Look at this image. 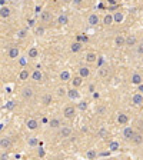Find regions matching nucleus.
<instances>
[{
  "label": "nucleus",
  "instance_id": "obj_1",
  "mask_svg": "<svg viewBox=\"0 0 143 160\" xmlns=\"http://www.w3.org/2000/svg\"><path fill=\"white\" fill-rule=\"evenodd\" d=\"M63 116L66 117V119H69V120H72V119H74L76 117V109H74V106H66L65 109H63Z\"/></svg>",
  "mask_w": 143,
  "mask_h": 160
},
{
  "label": "nucleus",
  "instance_id": "obj_2",
  "mask_svg": "<svg viewBox=\"0 0 143 160\" xmlns=\"http://www.w3.org/2000/svg\"><path fill=\"white\" fill-rule=\"evenodd\" d=\"M72 133H73L72 127H69V126H62L60 127V132H59V136L63 137V139H67V137L72 136Z\"/></svg>",
  "mask_w": 143,
  "mask_h": 160
},
{
  "label": "nucleus",
  "instance_id": "obj_3",
  "mask_svg": "<svg viewBox=\"0 0 143 160\" xmlns=\"http://www.w3.org/2000/svg\"><path fill=\"white\" fill-rule=\"evenodd\" d=\"M135 134H136V132H135V129H133V127L127 126V127L123 129V137H125L126 140H132Z\"/></svg>",
  "mask_w": 143,
  "mask_h": 160
},
{
  "label": "nucleus",
  "instance_id": "obj_4",
  "mask_svg": "<svg viewBox=\"0 0 143 160\" xmlns=\"http://www.w3.org/2000/svg\"><path fill=\"white\" fill-rule=\"evenodd\" d=\"M126 44V37L123 35H117L113 40V46L115 47H123Z\"/></svg>",
  "mask_w": 143,
  "mask_h": 160
},
{
  "label": "nucleus",
  "instance_id": "obj_5",
  "mask_svg": "<svg viewBox=\"0 0 143 160\" xmlns=\"http://www.w3.org/2000/svg\"><path fill=\"white\" fill-rule=\"evenodd\" d=\"M33 96H35V91H33L32 87H23V90H22V97L24 100H30Z\"/></svg>",
  "mask_w": 143,
  "mask_h": 160
},
{
  "label": "nucleus",
  "instance_id": "obj_6",
  "mask_svg": "<svg viewBox=\"0 0 143 160\" xmlns=\"http://www.w3.org/2000/svg\"><path fill=\"white\" fill-rule=\"evenodd\" d=\"M30 77H32V80L36 82V83H42V82H43V73L39 70V69H36V70L32 71Z\"/></svg>",
  "mask_w": 143,
  "mask_h": 160
},
{
  "label": "nucleus",
  "instance_id": "obj_7",
  "mask_svg": "<svg viewBox=\"0 0 143 160\" xmlns=\"http://www.w3.org/2000/svg\"><path fill=\"white\" fill-rule=\"evenodd\" d=\"M19 54H20V50H19L17 46H12V47L7 50V57L12 59V60H13V59H17Z\"/></svg>",
  "mask_w": 143,
  "mask_h": 160
},
{
  "label": "nucleus",
  "instance_id": "obj_8",
  "mask_svg": "<svg viewBox=\"0 0 143 160\" xmlns=\"http://www.w3.org/2000/svg\"><path fill=\"white\" fill-rule=\"evenodd\" d=\"M87 23H89L90 26H97V24L100 23V17H99V15H97V13H92V15H89V17H87Z\"/></svg>",
  "mask_w": 143,
  "mask_h": 160
},
{
  "label": "nucleus",
  "instance_id": "obj_9",
  "mask_svg": "<svg viewBox=\"0 0 143 160\" xmlns=\"http://www.w3.org/2000/svg\"><path fill=\"white\" fill-rule=\"evenodd\" d=\"M12 147V139L10 137H1L0 139V149H4V150H7V149H10Z\"/></svg>",
  "mask_w": 143,
  "mask_h": 160
},
{
  "label": "nucleus",
  "instance_id": "obj_10",
  "mask_svg": "<svg viewBox=\"0 0 143 160\" xmlns=\"http://www.w3.org/2000/svg\"><path fill=\"white\" fill-rule=\"evenodd\" d=\"M130 82H132V85L139 86V85H142V83H143V77L139 74V73H133V74H132V77H130Z\"/></svg>",
  "mask_w": 143,
  "mask_h": 160
},
{
  "label": "nucleus",
  "instance_id": "obj_11",
  "mask_svg": "<svg viewBox=\"0 0 143 160\" xmlns=\"http://www.w3.org/2000/svg\"><path fill=\"white\" fill-rule=\"evenodd\" d=\"M132 103H133L135 106H140V105H143V94L142 93L133 94V96H132Z\"/></svg>",
  "mask_w": 143,
  "mask_h": 160
},
{
  "label": "nucleus",
  "instance_id": "obj_12",
  "mask_svg": "<svg viewBox=\"0 0 143 160\" xmlns=\"http://www.w3.org/2000/svg\"><path fill=\"white\" fill-rule=\"evenodd\" d=\"M26 127H27L29 130H36V129L39 127V122H37L36 119H27V120H26Z\"/></svg>",
  "mask_w": 143,
  "mask_h": 160
},
{
  "label": "nucleus",
  "instance_id": "obj_13",
  "mask_svg": "<svg viewBox=\"0 0 143 160\" xmlns=\"http://www.w3.org/2000/svg\"><path fill=\"white\" fill-rule=\"evenodd\" d=\"M117 123L122 126H125L129 123V116L126 114V113H119L117 114Z\"/></svg>",
  "mask_w": 143,
  "mask_h": 160
},
{
  "label": "nucleus",
  "instance_id": "obj_14",
  "mask_svg": "<svg viewBox=\"0 0 143 160\" xmlns=\"http://www.w3.org/2000/svg\"><path fill=\"white\" fill-rule=\"evenodd\" d=\"M70 82H72V86H73L74 89H79V87L83 85V79H82L80 76H74Z\"/></svg>",
  "mask_w": 143,
  "mask_h": 160
},
{
  "label": "nucleus",
  "instance_id": "obj_15",
  "mask_svg": "<svg viewBox=\"0 0 143 160\" xmlns=\"http://www.w3.org/2000/svg\"><path fill=\"white\" fill-rule=\"evenodd\" d=\"M90 74V69L87 66H82V67H79V76L82 77V79H87Z\"/></svg>",
  "mask_w": 143,
  "mask_h": 160
},
{
  "label": "nucleus",
  "instance_id": "obj_16",
  "mask_svg": "<svg viewBox=\"0 0 143 160\" xmlns=\"http://www.w3.org/2000/svg\"><path fill=\"white\" fill-rule=\"evenodd\" d=\"M97 74L100 76V77H107L109 74H110V69H109V66H100L99 67V70H97Z\"/></svg>",
  "mask_w": 143,
  "mask_h": 160
},
{
  "label": "nucleus",
  "instance_id": "obj_17",
  "mask_svg": "<svg viewBox=\"0 0 143 160\" xmlns=\"http://www.w3.org/2000/svg\"><path fill=\"white\" fill-rule=\"evenodd\" d=\"M67 96L70 97L72 100H77V99L80 97V93H79V90H77V89L72 87L70 90H67Z\"/></svg>",
  "mask_w": 143,
  "mask_h": 160
},
{
  "label": "nucleus",
  "instance_id": "obj_18",
  "mask_svg": "<svg viewBox=\"0 0 143 160\" xmlns=\"http://www.w3.org/2000/svg\"><path fill=\"white\" fill-rule=\"evenodd\" d=\"M85 60H86V63H94V62H97V54L94 52H89V53H86Z\"/></svg>",
  "mask_w": 143,
  "mask_h": 160
},
{
  "label": "nucleus",
  "instance_id": "obj_19",
  "mask_svg": "<svg viewBox=\"0 0 143 160\" xmlns=\"http://www.w3.org/2000/svg\"><path fill=\"white\" fill-rule=\"evenodd\" d=\"M125 46H129V47L137 46V39H136V36H129V37H126V44Z\"/></svg>",
  "mask_w": 143,
  "mask_h": 160
},
{
  "label": "nucleus",
  "instance_id": "obj_20",
  "mask_svg": "<svg viewBox=\"0 0 143 160\" xmlns=\"http://www.w3.org/2000/svg\"><path fill=\"white\" fill-rule=\"evenodd\" d=\"M29 77H30L29 69H22V70H20V73H19V80H22V82H26Z\"/></svg>",
  "mask_w": 143,
  "mask_h": 160
},
{
  "label": "nucleus",
  "instance_id": "obj_21",
  "mask_svg": "<svg viewBox=\"0 0 143 160\" xmlns=\"http://www.w3.org/2000/svg\"><path fill=\"white\" fill-rule=\"evenodd\" d=\"M70 49H72L73 53H79V52L83 49V43H82V42H74V43L70 46Z\"/></svg>",
  "mask_w": 143,
  "mask_h": 160
},
{
  "label": "nucleus",
  "instance_id": "obj_22",
  "mask_svg": "<svg viewBox=\"0 0 143 160\" xmlns=\"http://www.w3.org/2000/svg\"><path fill=\"white\" fill-rule=\"evenodd\" d=\"M50 19H52V15H50L47 10H44V12H40V21H42V23H47Z\"/></svg>",
  "mask_w": 143,
  "mask_h": 160
},
{
  "label": "nucleus",
  "instance_id": "obj_23",
  "mask_svg": "<svg viewBox=\"0 0 143 160\" xmlns=\"http://www.w3.org/2000/svg\"><path fill=\"white\" fill-rule=\"evenodd\" d=\"M102 21H103V24H105V26H110V24H113V23H115V21H113V15H112V13L105 15V17L102 19Z\"/></svg>",
  "mask_w": 143,
  "mask_h": 160
},
{
  "label": "nucleus",
  "instance_id": "obj_24",
  "mask_svg": "<svg viewBox=\"0 0 143 160\" xmlns=\"http://www.w3.org/2000/svg\"><path fill=\"white\" fill-rule=\"evenodd\" d=\"M123 20H125V15H123L122 12L113 13V21H115V23H122Z\"/></svg>",
  "mask_w": 143,
  "mask_h": 160
},
{
  "label": "nucleus",
  "instance_id": "obj_25",
  "mask_svg": "<svg viewBox=\"0 0 143 160\" xmlns=\"http://www.w3.org/2000/svg\"><path fill=\"white\" fill-rule=\"evenodd\" d=\"M49 126H50L52 129H59V127H62V122H60L57 117H53V119H50Z\"/></svg>",
  "mask_w": 143,
  "mask_h": 160
},
{
  "label": "nucleus",
  "instance_id": "obj_26",
  "mask_svg": "<svg viewBox=\"0 0 143 160\" xmlns=\"http://www.w3.org/2000/svg\"><path fill=\"white\" fill-rule=\"evenodd\" d=\"M132 143H133V144H136V146L142 144V143H143V136L140 134V133H136V134L133 136V139H132Z\"/></svg>",
  "mask_w": 143,
  "mask_h": 160
},
{
  "label": "nucleus",
  "instance_id": "obj_27",
  "mask_svg": "<svg viewBox=\"0 0 143 160\" xmlns=\"http://www.w3.org/2000/svg\"><path fill=\"white\" fill-rule=\"evenodd\" d=\"M10 13H12V10L9 9V7H1L0 9V17H3V19H7L9 16H10Z\"/></svg>",
  "mask_w": 143,
  "mask_h": 160
},
{
  "label": "nucleus",
  "instance_id": "obj_28",
  "mask_svg": "<svg viewBox=\"0 0 143 160\" xmlns=\"http://www.w3.org/2000/svg\"><path fill=\"white\" fill-rule=\"evenodd\" d=\"M57 23H59L60 26H66V24L69 23V17H67L66 15H60V16L57 17Z\"/></svg>",
  "mask_w": 143,
  "mask_h": 160
},
{
  "label": "nucleus",
  "instance_id": "obj_29",
  "mask_svg": "<svg viewBox=\"0 0 143 160\" xmlns=\"http://www.w3.org/2000/svg\"><path fill=\"white\" fill-rule=\"evenodd\" d=\"M119 149H120L119 142H115V140H113V142L109 143V150H110V152H117Z\"/></svg>",
  "mask_w": 143,
  "mask_h": 160
},
{
  "label": "nucleus",
  "instance_id": "obj_30",
  "mask_svg": "<svg viewBox=\"0 0 143 160\" xmlns=\"http://www.w3.org/2000/svg\"><path fill=\"white\" fill-rule=\"evenodd\" d=\"M97 157V153H96V150H93V149H90L86 152V159L87 160H94Z\"/></svg>",
  "mask_w": 143,
  "mask_h": 160
},
{
  "label": "nucleus",
  "instance_id": "obj_31",
  "mask_svg": "<svg viewBox=\"0 0 143 160\" xmlns=\"http://www.w3.org/2000/svg\"><path fill=\"white\" fill-rule=\"evenodd\" d=\"M42 103H43V106H49L52 103V94H44L42 97Z\"/></svg>",
  "mask_w": 143,
  "mask_h": 160
},
{
  "label": "nucleus",
  "instance_id": "obj_32",
  "mask_svg": "<svg viewBox=\"0 0 143 160\" xmlns=\"http://www.w3.org/2000/svg\"><path fill=\"white\" fill-rule=\"evenodd\" d=\"M60 80H63V82H69V80H72L70 73H69L67 70H63L62 73H60Z\"/></svg>",
  "mask_w": 143,
  "mask_h": 160
},
{
  "label": "nucleus",
  "instance_id": "obj_33",
  "mask_svg": "<svg viewBox=\"0 0 143 160\" xmlns=\"http://www.w3.org/2000/svg\"><path fill=\"white\" fill-rule=\"evenodd\" d=\"M27 56H29L30 59H36V57L39 56V50H37V47H30V49H29Z\"/></svg>",
  "mask_w": 143,
  "mask_h": 160
},
{
  "label": "nucleus",
  "instance_id": "obj_34",
  "mask_svg": "<svg viewBox=\"0 0 143 160\" xmlns=\"http://www.w3.org/2000/svg\"><path fill=\"white\" fill-rule=\"evenodd\" d=\"M44 32H46L44 26H37V27L35 29V35L36 36H43L44 35Z\"/></svg>",
  "mask_w": 143,
  "mask_h": 160
},
{
  "label": "nucleus",
  "instance_id": "obj_35",
  "mask_svg": "<svg viewBox=\"0 0 143 160\" xmlns=\"http://www.w3.org/2000/svg\"><path fill=\"white\" fill-rule=\"evenodd\" d=\"M27 144H29L30 147H36V146H39V140H37L36 137H29V139H27Z\"/></svg>",
  "mask_w": 143,
  "mask_h": 160
},
{
  "label": "nucleus",
  "instance_id": "obj_36",
  "mask_svg": "<svg viewBox=\"0 0 143 160\" xmlns=\"http://www.w3.org/2000/svg\"><path fill=\"white\" fill-rule=\"evenodd\" d=\"M56 93H57V96H60V97L67 96V90L65 89V87H57V89H56Z\"/></svg>",
  "mask_w": 143,
  "mask_h": 160
},
{
  "label": "nucleus",
  "instance_id": "obj_37",
  "mask_svg": "<svg viewBox=\"0 0 143 160\" xmlns=\"http://www.w3.org/2000/svg\"><path fill=\"white\" fill-rule=\"evenodd\" d=\"M26 36H27V30H26V29H23V30L17 32V37H19V39H24Z\"/></svg>",
  "mask_w": 143,
  "mask_h": 160
},
{
  "label": "nucleus",
  "instance_id": "obj_38",
  "mask_svg": "<svg viewBox=\"0 0 143 160\" xmlns=\"http://www.w3.org/2000/svg\"><path fill=\"white\" fill-rule=\"evenodd\" d=\"M77 107H79L80 110H86V109H87V103H86V102H80V103L77 105Z\"/></svg>",
  "mask_w": 143,
  "mask_h": 160
},
{
  "label": "nucleus",
  "instance_id": "obj_39",
  "mask_svg": "<svg viewBox=\"0 0 143 160\" xmlns=\"http://www.w3.org/2000/svg\"><path fill=\"white\" fill-rule=\"evenodd\" d=\"M44 154H46V152H44V149H43V147H40V149L37 150V156H39V157H43Z\"/></svg>",
  "mask_w": 143,
  "mask_h": 160
},
{
  "label": "nucleus",
  "instance_id": "obj_40",
  "mask_svg": "<svg viewBox=\"0 0 143 160\" xmlns=\"http://www.w3.org/2000/svg\"><path fill=\"white\" fill-rule=\"evenodd\" d=\"M137 53L143 54V42L142 43H137Z\"/></svg>",
  "mask_w": 143,
  "mask_h": 160
},
{
  "label": "nucleus",
  "instance_id": "obj_41",
  "mask_svg": "<svg viewBox=\"0 0 143 160\" xmlns=\"http://www.w3.org/2000/svg\"><path fill=\"white\" fill-rule=\"evenodd\" d=\"M105 110H106V109H105L103 106L97 107V114H103V113H105Z\"/></svg>",
  "mask_w": 143,
  "mask_h": 160
},
{
  "label": "nucleus",
  "instance_id": "obj_42",
  "mask_svg": "<svg viewBox=\"0 0 143 160\" xmlns=\"http://www.w3.org/2000/svg\"><path fill=\"white\" fill-rule=\"evenodd\" d=\"M100 136H102V137H105V136H106V130H105V129H102V130H100Z\"/></svg>",
  "mask_w": 143,
  "mask_h": 160
},
{
  "label": "nucleus",
  "instance_id": "obj_43",
  "mask_svg": "<svg viewBox=\"0 0 143 160\" xmlns=\"http://www.w3.org/2000/svg\"><path fill=\"white\" fill-rule=\"evenodd\" d=\"M137 90H139V93H143V85H139V86H137Z\"/></svg>",
  "mask_w": 143,
  "mask_h": 160
},
{
  "label": "nucleus",
  "instance_id": "obj_44",
  "mask_svg": "<svg viewBox=\"0 0 143 160\" xmlns=\"http://www.w3.org/2000/svg\"><path fill=\"white\" fill-rule=\"evenodd\" d=\"M72 1H73V3H74V4H80V3H82V1H83V0H72Z\"/></svg>",
  "mask_w": 143,
  "mask_h": 160
},
{
  "label": "nucleus",
  "instance_id": "obj_45",
  "mask_svg": "<svg viewBox=\"0 0 143 160\" xmlns=\"http://www.w3.org/2000/svg\"><path fill=\"white\" fill-rule=\"evenodd\" d=\"M109 4H116V0H107Z\"/></svg>",
  "mask_w": 143,
  "mask_h": 160
},
{
  "label": "nucleus",
  "instance_id": "obj_46",
  "mask_svg": "<svg viewBox=\"0 0 143 160\" xmlns=\"http://www.w3.org/2000/svg\"><path fill=\"white\" fill-rule=\"evenodd\" d=\"M0 160H7V154H3V156L0 157Z\"/></svg>",
  "mask_w": 143,
  "mask_h": 160
},
{
  "label": "nucleus",
  "instance_id": "obj_47",
  "mask_svg": "<svg viewBox=\"0 0 143 160\" xmlns=\"http://www.w3.org/2000/svg\"><path fill=\"white\" fill-rule=\"evenodd\" d=\"M0 3H1V4H4V3H6V0H0Z\"/></svg>",
  "mask_w": 143,
  "mask_h": 160
},
{
  "label": "nucleus",
  "instance_id": "obj_48",
  "mask_svg": "<svg viewBox=\"0 0 143 160\" xmlns=\"http://www.w3.org/2000/svg\"><path fill=\"white\" fill-rule=\"evenodd\" d=\"M109 160H115V159H109Z\"/></svg>",
  "mask_w": 143,
  "mask_h": 160
},
{
  "label": "nucleus",
  "instance_id": "obj_49",
  "mask_svg": "<svg viewBox=\"0 0 143 160\" xmlns=\"http://www.w3.org/2000/svg\"><path fill=\"white\" fill-rule=\"evenodd\" d=\"M142 127H143V123H142Z\"/></svg>",
  "mask_w": 143,
  "mask_h": 160
}]
</instances>
